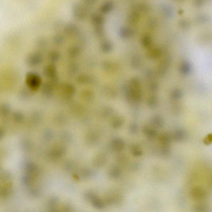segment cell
Masks as SVG:
<instances>
[{"instance_id": "1", "label": "cell", "mask_w": 212, "mask_h": 212, "mask_svg": "<svg viewBox=\"0 0 212 212\" xmlns=\"http://www.w3.org/2000/svg\"><path fill=\"white\" fill-rule=\"evenodd\" d=\"M190 195L193 199L197 201H203L207 197L205 191L200 187L193 188L191 191Z\"/></svg>"}, {"instance_id": "2", "label": "cell", "mask_w": 212, "mask_h": 212, "mask_svg": "<svg viewBox=\"0 0 212 212\" xmlns=\"http://www.w3.org/2000/svg\"><path fill=\"white\" fill-rule=\"evenodd\" d=\"M173 139L177 142H182L185 140L187 134L185 131L182 129H177L174 132L173 134Z\"/></svg>"}, {"instance_id": "3", "label": "cell", "mask_w": 212, "mask_h": 212, "mask_svg": "<svg viewBox=\"0 0 212 212\" xmlns=\"http://www.w3.org/2000/svg\"><path fill=\"white\" fill-rule=\"evenodd\" d=\"M158 140L162 146H169L172 141L171 137L166 133L160 134L158 137Z\"/></svg>"}, {"instance_id": "4", "label": "cell", "mask_w": 212, "mask_h": 212, "mask_svg": "<svg viewBox=\"0 0 212 212\" xmlns=\"http://www.w3.org/2000/svg\"><path fill=\"white\" fill-rule=\"evenodd\" d=\"M143 132L148 138L151 139L155 138L157 135V132L156 130L148 126L144 127Z\"/></svg>"}, {"instance_id": "5", "label": "cell", "mask_w": 212, "mask_h": 212, "mask_svg": "<svg viewBox=\"0 0 212 212\" xmlns=\"http://www.w3.org/2000/svg\"><path fill=\"white\" fill-rule=\"evenodd\" d=\"M112 147L115 150L120 151L124 148V142L121 139H115L112 142Z\"/></svg>"}, {"instance_id": "6", "label": "cell", "mask_w": 212, "mask_h": 212, "mask_svg": "<svg viewBox=\"0 0 212 212\" xmlns=\"http://www.w3.org/2000/svg\"><path fill=\"white\" fill-rule=\"evenodd\" d=\"M151 123L155 128H161L164 124L163 120L159 116H155L153 118L152 120Z\"/></svg>"}, {"instance_id": "7", "label": "cell", "mask_w": 212, "mask_h": 212, "mask_svg": "<svg viewBox=\"0 0 212 212\" xmlns=\"http://www.w3.org/2000/svg\"><path fill=\"white\" fill-rule=\"evenodd\" d=\"M131 150L132 151V155L135 157H139L142 156L143 154V152L140 149L139 146L136 145L132 146Z\"/></svg>"}, {"instance_id": "8", "label": "cell", "mask_w": 212, "mask_h": 212, "mask_svg": "<svg viewBox=\"0 0 212 212\" xmlns=\"http://www.w3.org/2000/svg\"><path fill=\"white\" fill-rule=\"evenodd\" d=\"M170 153L169 146H163L161 150V155L163 157H168L170 155Z\"/></svg>"}, {"instance_id": "9", "label": "cell", "mask_w": 212, "mask_h": 212, "mask_svg": "<svg viewBox=\"0 0 212 212\" xmlns=\"http://www.w3.org/2000/svg\"><path fill=\"white\" fill-rule=\"evenodd\" d=\"M121 172L118 168H115L112 171L111 175L114 178H118L121 175Z\"/></svg>"}, {"instance_id": "10", "label": "cell", "mask_w": 212, "mask_h": 212, "mask_svg": "<svg viewBox=\"0 0 212 212\" xmlns=\"http://www.w3.org/2000/svg\"><path fill=\"white\" fill-rule=\"evenodd\" d=\"M212 142V135L211 134H208L203 140V143L206 145H210Z\"/></svg>"}, {"instance_id": "11", "label": "cell", "mask_w": 212, "mask_h": 212, "mask_svg": "<svg viewBox=\"0 0 212 212\" xmlns=\"http://www.w3.org/2000/svg\"><path fill=\"white\" fill-rule=\"evenodd\" d=\"M190 70V67L188 63H185L182 65L181 71L184 74H187Z\"/></svg>"}, {"instance_id": "12", "label": "cell", "mask_w": 212, "mask_h": 212, "mask_svg": "<svg viewBox=\"0 0 212 212\" xmlns=\"http://www.w3.org/2000/svg\"><path fill=\"white\" fill-rule=\"evenodd\" d=\"M130 131L133 134H136L138 131V127L137 125L132 124L130 127Z\"/></svg>"}, {"instance_id": "13", "label": "cell", "mask_w": 212, "mask_h": 212, "mask_svg": "<svg viewBox=\"0 0 212 212\" xmlns=\"http://www.w3.org/2000/svg\"><path fill=\"white\" fill-rule=\"evenodd\" d=\"M195 210L196 211L198 212H205L206 211V208L204 206L202 205H199L196 206L195 207Z\"/></svg>"}, {"instance_id": "14", "label": "cell", "mask_w": 212, "mask_h": 212, "mask_svg": "<svg viewBox=\"0 0 212 212\" xmlns=\"http://www.w3.org/2000/svg\"><path fill=\"white\" fill-rule=\"evenodd\" d=\"M181 93L180 91H175L173 93L172 96L173 97H174L173 98L175 99L180 98V97H181Z\"/></svg>"}, {"instance_id": "15", "label": "cell", "mask_w": 212, "mask_h": 212, "mask_svg": "<svg viewBox=\"0 0 212 212\" xmlns=\"http://www.w3.org/2000/svg\"><path fill=\"white\" fill-rule=\"evenodd\" d=\"M156 100H155V99L153 98V100H150L149 101L150 102V105H155V104H156Z\"/></svg>"}]
</instances>
